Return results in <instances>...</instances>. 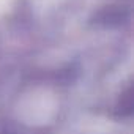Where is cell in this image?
Wrapping results in <instances>:
<instances>
[{"label":"cell","mask_w":134,"mask_h":134,"mask_svg":"<svg viewBox=\"0 0 134 134\" xmlns=\"http://www.w3.org/2000/svg\"><path fill=\"white\" fill-rule=\"evenodd\" d=\"M120 112L121 115H129L132 112V88H128L126 95L120 99Z\"/></svg>","instance_id":"obj_1"}]
</instances>
